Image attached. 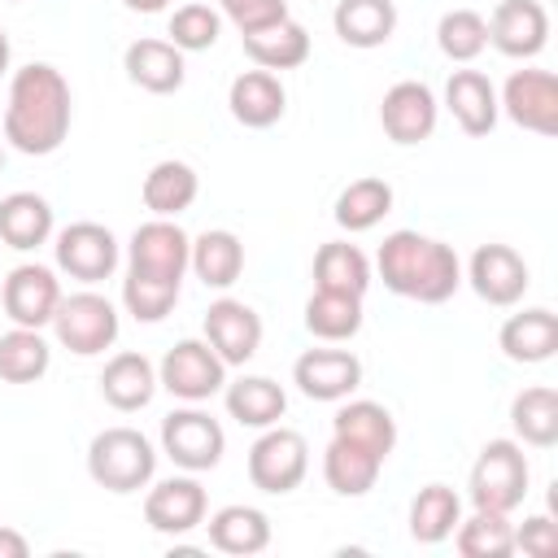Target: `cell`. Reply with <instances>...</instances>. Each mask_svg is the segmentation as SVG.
Listing matches in <instances>:
<instances>
[{
	"label": "cell",
	"mask_w": 558,
	"mask_h": 558,
	"mask_svg": "<svg viewBox=\"0 0 558 558\" xmlns=\"http://www.w3.org/2000/svg\"><path fill=\"white\" fill-rule=\"evenodd\" d=\"M74 118L70 83L57 65L31 61L13 70L9 78V105H4V140L26 157H48L65 144Z\"/></svg>",
	"instance_id": "obj_1"
},
{
	"label": "cell",
	"mask_w": 558,
	"mask_h": 558,
	"mask_svg": "<svg viewBox=\"0 0 558 558\" xmlns=\"http://www.w3.org/2000/svg\"><path fill=\"white\" fill-rule=\"evenodd\" d=\"M375 266H379V279L388 292L418 301V305H440L462 288V262H458L453 244L418 235V231L384 235Z\"/></svg>",
	"instance_id": "obj_2"
},
{
	"label": "cell",
	"mask_w": 558,
	"mask_h": 558,
	"mask_svg": "<svg viewBox=\"0 0 558 558\" xmlns=\"http://www.w3.org/2000/svg\"><path fill=\"white\" fill-rule=\"evenodd\" d=\"M87 475L109 493H140L157 475V449L135 427H105L87 445Z\"/></svg>",
	"instance_id": "obj_3"
},
{
	"label": "cell",
	"mask_w": 558,
	"mask_h": 558,
	"mask_svg": "<svg viewBox=\"0 0 558 558\" xmlns=\"http://www.w3.org/2000/svg\"><path fill=\"white\" fill-rule=\"evenodd\" d=\"M527 480H532V471H527L523 445L510 440V436H497V440H488L480 449V458L471 466V484H466L471 488V506L510 514L514 506H523Z\"/></svg>",
	"instance_id": "obj_4"
},
{
	"label": "cell",
	"mask_w": 558,
	"mask_h": 558,
	"mask_svg": "<svg viewBox=\"0 0 558 558\" xmlns=\"http://www.w3.org/2000/svg\"><path fill=\"white\" fill-rule=\"evenodd\" d=\"M48 327L57 331L61 349H70L78 357H96L118 340V310L100 292H74V296H61Z\"/></svg>",
	"instance_id": "obj_5"
},
{
	"label": "cell",
	"mask_w": 558,
	"mask_h": 558,
	"mask_svg": "<svg viewBox=\"0 0 558 558\" xmlns=\"http://www.w3.org/2000/svg\"><path fill=\"white\" fill-rule=\"evenodd\" d=\"M222 449H227V432L214 414L187 405V410H170L161 418V453L183 466V471H214L222 462Z\"/></svg>",
	"instance_id": "obj_6"
},
{
	"label": "cell",
	"mask_w": 558,
	"mask_h": 558,
	"mask_svg": "<svg viewBox=\"0 0 558 558\" xmlns=\"http://www.w3.org/2000/svg\"><path fill=\"white\" fill-rule=\"evenodd\" d=\"M305 471H310L305 436L292 432V427H279V423L262 427V436L248 449V480H253V488L283 497V493H292L305 480Z\"/></svg>",
	"instance_id": "obj_7"
},
{
	"label": "cell",
	"mask_w": 558,
	"mask_h": 558,
	"mask_svg": "<svg viewBox=\"0 0 558 558\" xmlns=\"http://www.w3.org/2000/svg\"><path fill=\"white\" fill-rule=\"evenodd\" d=\"M157 384L179 397V401H209L214 392H222L227 384V362L209 349V340H179L174 349H166L161 366H157Z\"/></svg>",
	"instance_id": "obj_8"
},
{
	"label": "cell",
	"mask_w": 558,
	"mask_h": 558,
	"mask_svg": "<svg viewBox=\"0 0 558 558\" xmlns=\"http://www.w3.org/2000/svg\"><path fill=\"white\" fill-rule=\"evenodd\" d=\"M497 105L514 126L532 135H558V78L549 70H514Z\"/></svg>",
	"instance_id": "obj_9"
},
{
	"label": "cell",
	"mask_w": 558,
	"mask_h": 558,
	"mask_svg": "<svg viewBox=\"0 0 558 558\" xmlns=\"http://www.w3.org/2000/svg\"><path fill=\"white\" fill-rule=\"evenodd\" d=\"M57 270H65L78 283H100L118 270V240L100 222H70L57 231Z\"/></svg>",
	"instance_id": "obj_10"
},
{
	"label": "cell",
	"mask_w": 558,
	"mask_h": 558,
	"mask_svg": "<svg viewBox=\"0 0 558 558\" xmlns=\"http://www.w3.org/2000/svg\"><path fill=\"white\" fill-rule=\"evenodd\" d=\"M187 253H192V235H187L174 218H148V222H140L135 235H131L126 270L161 275V279H179V283H183Z\"/></svg>",
	"instance_id": "obj_11"
},
{
	"label": "cell",
	"mask_w": 558,
	"mask_h": 558,
	"mask_svg": "<svg viewBox=\"0 0 558 558\" xmlns=\"http://www.w3.org/2000/svg\"><path fill=\"white\" fill-rule=\"evenodd\" d=\"M436 113H440V105H436L432 87L418 78L392 83L379 100V122L392 144H423L436 131Z\"/></svg>",
	"instance_id": "obj_12"
},
{
	"label": "cell",
	"mask_w": 558,
	"mask_h": 558,
	"mask_svg": "<svg viewBox=\"0 0 558 558\" xmlns=\"http://www.w3.org/2000/svg\"><path fill=\"white\" fill-rule=\"evenodd\" d=\"M466 279H471V288H475V296L480 301H488V305H519L523 301V292H527V262L510 248V244H480L475 253H471V262H466Z\"/></svg>",
	"instance_id": "obj_13"
},
{
	"label": "cell",
	"mask_w": 558,
	"mask_h": 558,
	"mask_svg": "<svg viewBox=\"0 0 558 558\" xmlns=\"http://www.w3.org/2000/svg\"><path fill=\"white\" fill-rule=\"evenodd\" d=\"M205 340L227 366H244L262 349V314L235 296H218L205 310Z\"/></svg>",
	"instance_id": "obj_14"
},
{
	"label": "cell",
	"mask_w": 558,
	"mask_h": 558,
	"mask_svg": "<svg viewBox=\"0 0 558 558\" xmlns=\"http://www.w3.org/2000/svg\"><path fill=\"white\" fill-rule=\"evenodd\" d=\"M61 305V283L48 266L39 262H22L9 270L4 279V314L13 318V327H48L52 314Z\"/></svg>",
	"instance_id": "obj_15"
},
{
	"label": "cell",
	"mask_w": 558,
	"mask_h": 558,
	"mask_svg": "<svg viewBox=\"0 0 558 558\" xmlns=\"http://www.w3.org/2000/svg\"><path fill=\"white\" fill-rule=\"evenodd\" d=\"M292 384L310 401H344L362 384V362L349 349H305L292 362Z\"/></svg>",
	"instance_id": "obj_16"
},
{
	"label": "cell",
	"mask_w": 558,
	"mask_h": 558,
	"mask_svg": "<svg viewBox=\"0 0 558 558\" xmlns=\"http://www.w3.org/2000/svg\"><path fill=\"white\" fill-rule=\"evenodd\" d=\"M205 506H209V497H205L201 480H192V475H170V480H161V484L148 488V497H144V519H148V527L161 532V536H183V532H192L196 523H205Z\"/></svg>",
	"instance_id": "obj_17"
},
{
	"label": "cell",
	"mask_w": 558,
	"mask_h": 558,
	"mask_svg": "<svg viewBox=\"0 0 558 558\" xmlns=\"http://www.w3.org/2000/svg\"><path fill=\"white\" fill-rule=\"evenodd\" d=\"M488 22V44L514 61H527L549 39V13L541 0H501Z\"/></svg>",
	"instance_id": "obj_18"
},
{
	"label": "cell",
	"mask_w": 558,
	"mask_h": 558,
	"mask_svg": "<svg viewBox=\"0 0 558 558\" xmlns=\"http://www.w3.org/2000/svg\"><path fill=\"white\" fill-rule=\"evenodd\" d=\"M227 105H231V118L240 126L266 131V126H275L283 118L288 92H283L279 74H270V70H244V74H235V83L227 92Z\"/></svg>",
	"instance_id": "obj_19"
},
{
	"label": "cell",
	"mask_w": 558,
	"mask_h": 558,
	"mask_svg": "<svg viewBox=\"0 0 558 558\" xmlns=\"http://www.w3.org/2000/svg\"><path fill=\"white\" fill-rule=\"evenodd\" d=\"M501 353L519 366H541L558 353V314L545 310V305H532L523 314H510L501 323V336H497Z\"/></svg>",
	"instance_id": "obj_20"
},
{
	"label": "cell",
	"mask_w": 558,
	"mask_h": 558,
	"mask_svg": "<svg viewBox=\"0 0 558 558\" xmlns=\"http://www.w3.org/2000/svg\"><path fill=\"white\" fill-rule=\"evenodd\" d=\"M122 70L135 87L153 92V96H170L183 87L187 78V65H183V52L170 44V39H135L126 52H122Z\"/></svg>",
	"instance_id": "obj_21"
},
{
	"label": "cell",
	"mask_w": 558,
	"mask_h": 558,
	"mask_svg": "<svg viewBox=\"0 0 558 558\" xmlns=\"http://www.w3.org/2000/svg\"><path fill=\"white\" fill-rule=\"evenodd\" d=\"M445 105L453 113V122L466 131V135H488L497 126V87L488 74L480 70H453L449 83H445Z\"/></svg>",
	"instance_id": "obj_22"
},
{
	"label": "cell",
	"mask_w": 558,
	"mask_h": 558,
	"mask_svg": "<svg viewBox=\"0 0 558 558\" xmlns=\"http://www.w3.org/2000/svg\"><path fill=\"white\" fill-rule=\"evenodd\" d=\"M157 388H161V384H157V366H153L144 353H131V349H126V353H113V357L105 362V371H100V397H105L113 410H122V414L144 410Z\"/></svg>",
	"instance_id": "obj_23"
},
{
	"label": "cell",
	"mask_w": 558,
	"mask_h": 558,
	"mask_svg": "<svg viewBox=\"0 0 558 558\" xmlns=\"http://www.w3.org/2000/svg\"><path fill=\"white\" fill-rule=\"evenodd\" d=\"M379 471H384V458L344 440V436H331L327 449H323V480L340 497H366L375 488Z\"/></svg>",
	"instance_id": "obj_24"
},
{
	"label": "cell",
	"mask_w": 558,
	"mask_h": 558,
	"mask_svg": "<svg viewBox=\"0 0 558 558\" xmlns=\"http://www.w3.org/2000/svg\"><path fill=\"white\" fill-rule=\"evenodd\" d=\"M196 192H201V179H196V170H192L187 161H179V157L157 161V166L144 174V187H140L144 209H148L153 218H179L183 209H192Z\"/></svg>",
	"instance_id": "obj_25"
},
{
	"label": "cell",
	"mask_w": 558,
	"mask_h": 558,
	"mask_svg": "<svg viewBox=\"0 0 558 558\" xmlns=\"http://www.w3.org/2000/svg\"><path fill=\"white\" fill-rule=\"evenodd\" d=\"M244 39V52L253 57L257 70H296L310 61V31L292 17L275 22V26H262V31H248L240 35Z\"/></svg>",
	"instance_id": "obj_26"
},
{
	"label": "cell",
	"mask_w": 558,
	"mask_h": 558,
	"mask_svg": "<svg viewBox=\"0 0 558 558\" xmlns=\"http://www.w3.org/2000/svg\"><path fill=\"white\" fill-rule=\"evenodd\" d=\"M222 401H227V414L240 427H257V432L275 427L283 418V410H288V392L270 375H244V379L227 384Z\"/></svg>",
	"instance_id": "obj_27"
},
{
	"label": "cell",
	"mask_w": 558,
	"mask_h": 558,
	"mask_svg": "<svg viewBox=\"0 0 558 558\" xmlns=\"http://www.w3.org/2000/svg\"><path fill=\"white\" fill-rule=\"evenodd\" d=\"M331 436H344L388 462V453L397 449V418L379 401H344L331 418Z\"/></svg>",
	"instance_id": "obj_28"
},
{
	"label": "cell",
	"mask_w": 558,
	"mask_h": 558,
	"mask_svg": "<svg viewBox=\"0 0 558 558\" xmlns=\"http://www.w3.org/2000/svg\"><path fill=\"white\" fill-rule=\"evenodd\" d=\"M209 545L222 549V554H235V558H248V554H262L270 545V519L257 510V506H222L209 514Z\"/></svg>",
	"instance_id": "obj_29"
},
{
	"label": "cell",
	"mask_w": 558,
	"mask_h": 558,
	"mask_svg": "<svg viewBox=\"0 0 558 558\" xmlns=\"http://www.w3.org/2000/svg\"><path fill=\"white\" fill-rule=\"evenodd\" d=\"M52 235V205L39 192H9L0 201V240L17 253L48 244Z\"/></svg>",
	"instance_id": "obj_30"
},
{
	"label": "cell",
	"mask_w": 558,
	"mask_h": 558,
	"mask_svg": "<svg viewBox=\"0 0 558 558\" xmlns=\"http://www.w3.org/2000/svg\"><path fill=\"white\" fill-rule=\"evenodd\" d=\"M331 26L349 48H379L397 31V4L392 0H340L331 9Z\"/></svg>",
	"instance_id": "obj_31"
},
{
	"label": "cell",
	"mask_w": 558,
	"mask_h": 558,
	"mask_svg": "<svg viewBox=\"0 0 558 558\" xmlns=\"http://www.w3.org/2000/svg\"><path fill=\"white\" fill-rule=\"evenodd\" d=\"M187 266L196 270V279L205 288H231L244 270V244L235 231L227 227H214V231H201L192 240V253H187Z\"/></svg>",
	"instance_id": "obj_32"
},
{
	"label": "cell",
	"mask_w": 558,
	"mask_h": 558,
	"mask_svg": "<svg viewBox=\"0 0 558 558\" xmlns=\"http://www.w3.org/2000/svg\"><path fill=\"white\" fill-rule=\"evenodd\" d=\"M314 288L366 296V288H371V262H366V253L357 244H349V240H327L314 253Z\"/></svg>",
	"instance_id": "obj_33"
},
{
	"label": "cell",
	"mask_w": 558,
	"mask_h": 558,
	"mask_svg": "<svg viewBox=\"0 0 558 558\" xmlns=\"http://www.w3.org/2000/svg\"><path fill=\"white\" fill-rule=\"evenodd\" d=\"M462 519V497L449 484H423L410 501V536L418 545H440Z\"/></svg>",
	"instance_id": "obj_34"
},
{
	"label": "cell",
	"mask_w": 558,
	"mask_h": 558,
	"mask_svg": "<svg viewBox=\"0 0 558 558\" xmlns=\"http://www.w3.org/2000/svg\"><path fill=\"white\" fill-rule=\"evenodd\" d=\"M510 427L523 445L549 449L558 445V392L549 384H532L510 401Z\"/></svg>",
	"instance_id": "obj_35"
},
{
	"label": "cell",
	"mask_w": 558,
	"mask_h": 558,
	"mask_svg": "<svg viewBox=\"0 0 558 558\" xmlns=\"http://www.w3.org/2000/svg\"><path fill=\"white\" fill-rule=\"evenodd\" d=\"M305 327H310V336H318L327 344L353 340L362 331V296L314 288V296L305 301Z\"/></svg>",
	"instance_id": "obj_36"
},
{
	"label": "cell",
	"mask_w": 558,
	"mask_h": 558,
	"mask_svg": "<svg viewBox=\"0 0 558 558\" xmlns=\"http://www.w3.org/2000/svg\"><path fill=\"white\" fill-rule=\"evenodd\" d=\"M388 209H392V183H388V179H375V174L353 179V183L336 196V222H340L349 235L379 227Z\"/></svg>",
	"instance_id": "obj_37"
},
{
	"label": "cell",
	"mask_w": 558,
	"mask_h": 558,
	"mask_svg": "<svg viewBox=\"0 0 558 558\" xmlns=\"http://www.w3.org/2000/svg\"><path fill=\"white\" fill-rule=\"evenodd\" d=\"M453 545L462 558H506L514 554V523L501 510H471V519H458Z\"/></svg>",
	"instance_id": "obj_38"
},
{
	"label": "cell",
	"mask_w": 558,
	"mask_h": 558,
	"mask_svg": "<svg viewBox=\"0 0 558 558\" xmlns=\"http://www.w3.org/2000/svg\"><path fill=\"white\" fill-rule=\"evenodd\" d=\"M52 366V349L39 336V327H13L0 336V379L4 384H35L39 375H48Z\"/></svg>",
	"instance_id": "obj_39"
},
{
	"label": "cell",
	"mask_w": 558,
	"mask_h": 558,
	"mask_svg": "<svg viewBox=\"0 0 558 558\" xmlns=\"http://www.w3.org/2000/svg\"><path fill=\"white\" fill-rule=\"evenodd\" d=\"M179 288H183L179 279L126 270V279H122V305H126V314H135L140 323H161V318L174 310Z\"/></svg>",
	"instance_id": "obj_40"
},
{
	"label": "cell",
	"mask_w": 558,
	"mask_h": 558,
	"mask_svg": "<svg viewBox=\"0 0 558 558\" xmlns=\"http://www.w3.org/2000/svg\"><path fill=\"white\" fill-rule=\"evenodd\" d=\"M436 44L449 61H475L484 48H488V22L484 13L475 9H449L440 22H436Z\"/></svg>",
	"instance_id": "obj_41"
},
{
	"label": "cell",
	"mask_w": 558,
	"mask_h": 558,
	"mask_svg": "<svg viewBox=\"0 0 558 558\" xmlns=\"http://www.w3.org/2000/svg\"><path fill=\"white\" fill-rule=\"evenodd\" d=\"M222 35V13L209 4H183L170 13V44L179 52H205Z\"/></svg>",
	"instance_id": "obj_42"
},
{
	"label": "cell",
	"mask_w": 558,
	"mask_h": 558,
	"mask_svg": "<svg viewBox=\"0 0 558 558\" xmlns=\"http://www.w3.org/2000/svg\"><path fill=\"white\" fill-rule=\"evenodd\" d=\"M218 13L240 31H262V26H275L288 17V4L283 0H218Z\"/></svg>",
	"instance_id": "obj_43"
},
{
	"label": "cell",
	"mask_w": 558,
	"mask_h": 558,
	"mask_svg": "<svg viewBox=\"0 0 558 558\" xmlns=\"http://www.w3.org/2000/svg\"><path fill=\"white\" fill-rule=\"evenodd\" d=\"M514 549L532 554V558H549L558 549V527L549 514H532L523 519V527H514Z\"/></svg>",
	"instance_id": "obj_44"
},
{
	"label": "cell",
	"mask_w": 558,
	"mask_h": 558,
	"mask_svg": "<svg viewBox=\"0 0 558 558\" xmlns=\"http://www.w3.org/2000/svg\"><path fill=\"white\" fill-rule=\"evenodd\" d=\"M26 554H31L26 536L13 532V527H0V558H26Z\"/></svg>",
	"instance_id": "obj_45"
},
{
	"label": "cell",
	"mask_w": 558,
	"mask_h": 558,
	"mask_svg": "<svg viewBox=\"0 0 558 558\" xmlns=\"http://www.w3.org/2000/svg\"><path fill=\"white\" fill-rule=\"evenodd\" d=\"M126 9H135V13H161L170 0H122Z\"/></svg>",
	"instance_id": "obj_46"
},
{
	"label": "cell",
	"mask_w": 558,
	"mask_h": 558,
	"mask_svg": "<svg viewBox=\"0 0 558 558\" xmlns=\"http://www.w3.org/2000/svg\"><path fill=\"white\" fill-rule=\"evenodd\" d=\"M9 57H13V48H9V35H4V26H0V74L9 70Z\"/></svg>",
	"instance_id": "obj_47"
},
{
	"label": "cell",
	"mask_w": 558,
	"mask_h": 558,
	"mask_svg": "<svg viewBox=\"0 0 558 558\" xmlns=\"http://www.w3.org/2000/svg\"><path fill=\"white\" fill-rule=\"evenodd\" d=\"M0 170H4V144H0Z\"/></svg>",
	"instance_id": "obj_48"
}]
</instances>
